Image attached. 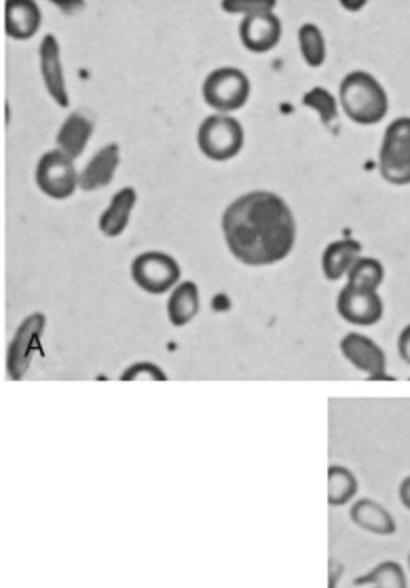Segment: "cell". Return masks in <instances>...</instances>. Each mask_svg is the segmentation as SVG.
<instances>
[{
	"label": "cell",
	"instance_id": "cell-12",
	"mask_svg": "<svg viewBox=\"0 0 410 588\" xmlns=\"http://www.w3.org/2000/svg\"><path fill=\"white\" fill-rule=\"evenodd\" d=\"M39 64H41V79L49 98L60 108H68L70 96H68L66 77L62 68V49L53 34L43 36V43L39 47Z\"/></svg>",
	"mask_w": 410,
	"mask_h": 588
},
{
	"label": "cell",
	"instance_id": "cell-8",
	"mask_svg": "<svg viewBox=\"0 0 410 588\" xmlns=\"http://www.w3.org/2000/svg\"><path fill=\"white\" fill-rule=\"evenodd\" d=\"M47 328V316L41 311H34L17 326L13 339L7 347V377L11 381H20L26 377L34 354L39 352L41 337Z\"/></svg>",
	"mask_w": 410,
	"mask_h": 588
},
{
	"label": "cell",
	"instance_id": "cell-26",
	"mask_svg": "<svg viewBox=\"0 0 410 588\" xmlns=\"http://www.w3.org/2000/svg\"><path fill=\"white\" fill-rule=\"evenodd\" d=\"M167 375L155 362H136L127 366L121 375V381H165Z\"/></svg>",
	"mask_w": 410,
	"mask_h": 588
},
{
	"label": "cell",
	"instance_id": "cell-1",
	"mask_svg": "<svg viewBox=\"0 0 410 588\" xmlns=\"http://www.w3.org/2000/svg\"><path fill=\"white\" fill-rule=\"evenodd\" d=\"M222 235L239 263L269 267L290 256L296 244V218L282 195L250 191L222 212Z\"/></svg>",
	"mask_w": 410,
	"mask_h": 588
},
{
	"label": "cell",
	"instance_id": "cell-7",
	"mask_svg": "<svg viewBox=\"0 0 410 588\" xmlns=\"http://www.w3.org/2000/svg\"><path fill=\"white\" fill-rule=\"evenodd\" d=\"M79 176L77 165H74V159L66 157L58 149L45 153L39 163H36V172L34 180L36 187L43 195L55 201H64L70 199L79 189Z\"/></svg>",
	"mask_w": 410,
	"mask_h": 588
},
{
	"label": "cell",
	"instance_id": "cell-2",
	"mask_svg": "<svg viewBox=\"0 0 410 588\" xmlns=\"http://www.w3.org/2000/svg\"><path fill=\"white\" fill-rule=\"evenodd\" d=\"M339 100L347 119L358 125H377L389 110L385 87L366 70H353L343 77Z\"/></svg>",
	"mask_w": 410,
	"mask_h": 588
},
{
	"label": "cell",
	"instance_id": "cell-15",
	"mask_svg": "<svg viewBox=\"0 0 410 588\" xmlns=\"http://www.w3.org/2000/svg\"><path fill=\"white\" fill-rule=\"evenodd\" d=\"M138 204V191L134 187L119 189L106 210L98 218V229L106 237H119L125 233L129 220H132V212Z\"/></svg>",
	"mask_w": 410,
	"mask_h": 588
},
{
	"label": "cell",
	"instance_id": "cell-18",
	"mask_svg": "<svg viewBox=\"0 0 410 588\" xmlns=\"http://www.w3.org/2000/svg\"><path fill=\"white\" fill-rule=\"evenodd\" d=\"M93 121L83 113H70L55 134V146L70 159H79L93 136Z\"/></svg>",
	"mask_w": 410,
	"mask_h": 588
},
{
	"label": "cell",
	"instance_id": "cell-21",
	"mask_svg": "<svg viewBox=\"0 0 410 588\" xmlns=\"http://www.w3.org/2000/svg\"><path fill=\"white\" fill-rule=\"evenodd\" d=\"M303 106L320 117L326 130H339V102L326 87H313L305 91Z\"/></svg>",
	"mask_w": 410,
	"mask_h": 588
},
{
	"label": "cell",
	"instance_id": "cell-10",
	"mask_svg": "<svg viewBox=\"0 0 410 588\" xmlns=\"http://www.w3.org/2000/svg\"><path fill=\"white\" fill-rule=\"evenodd\" d=\"M339 316L353 326H375L385 314V305L379 292L345 286L337 297Z\"/></svg>",
	"mask_w": 410,
	"mask_h": 588
},
{
	"label": "cell",
	"instance_id": "cell-28",
	"mask_svg": "<svg viewBox=\"0 0 410 588\" xmlns=\"http://www.w3.org/2000/svg\"><path fill=\"white\" fill-rule=\"evenodd\" d=\"M398 498H400V504L406 510H410V474L400 483V487H398Z\"/></svg>",
	"mask_w": 410,
	"mask_h": 588
},
{
	"label": "cell",
	"instance_id": "cell-14",
	"mask_svg": "<svg viewBox=\"0 0 410 588\" xmlns=\"http://www.w3.org/2000/svg\"><path fill=\"white\" fill-rule=\"evenodd\" d=\"M43 13L34 0H9L5 3V34L13 41H30L39 34Z\"/></svg>",
	"mask_w": 410,
	"mask_h": 588
},
{
	"label": "cell",
	"instance_id": "cell-3",
	"mask_svg": "<svg viewBox=\"0 0 410 588\" xmlns=\"http://www.w3.org/2000/svg\"><path fill=\"white\" fill-rule=\"evenodd\" d=\"M203 102L218 115H231L244 108L252 94V83L244 70L235 66H222L212 70L201 87Z\"/></svg>",
	"mask_w": 410,
	"mask_h": 588
},
{
	"label": "cell",
	"instance_id": "cell-29",
	"mask_svg": "<svg viewBox=\"0 0 410 588\" xmlns=\"http://www.w3.org/2000/svg\"><path fill=\"white\" fill-rule=\"evenodd\" d=\"M366 3H358V5H349V3H343V7L345 9H351V11H358V9H362Z\"/></svg>",
	"mask_w": 410,
	"mask_h": 588
},
{
	"label": "cell",
	"instance_id": "cell-19",
	"mask_svg": "<svg viewBox=\"0 0 410 588\" xmlns=\"http://www.w3.org/2000/svg\"><path fill=\"white\" fill-rule=\"evenodd\" d=\"M199 307H201L199 286L191 280H184L172 290L170 299H167V318H170L172 326L182 328L197 318Z\"/></svg>",
	"mask_w": 410,
	"mask_h": 588
},
{
	"label": "cell",
	"instance_id": "cell-20",
	"mask_svg": "<svg viewBox=\"0 0 410 588\" xmlns=\"http://www.w3.org/2000/svg\"><path fill=\"white\" fill-rule=\"evenodd\" d=\"M358 495V479L349 468L332 464L328 468V504L341 508L353 502Z\"/></svg>",
	"mask_w": 410,
	"mask_h": 588
},
{
	"label": "cell",
	"instance_id": "cell-22",
	"mask_svg": "<svg viewBox=\"0 0 410 588\" xmlns=\"http://www.w3.org/2000/svg\"><path fill=\"white\" fill-rule=\"evenodd\" d=\"M356 586H375V588H408L406 572L398 561H383L370 569L368 574L353 580Z\"/></svg>",
	"mask_w": 410,
	"mask_h": 588
},
{
	"label": "cell",
	"instance_id": "cell-23",
	"mask_svg": "<svg viewBox=\"0 0 410 588\" xmlns=\"http://www.w3.org/2000/svg\"><path fill=\"white\" fill-rule=\"evenodd\" d=\"M298 49L309 68H320L326 62V39L318 24H303L298 28Z\"/></svg>",
	"mask_w": 410,
	"mask_h": 588
},
{
	"label": "cell",
	"instance_id": "cell-30",
	"mask_svg": "<svg viewBox=\"0 0 410 588\" xmlns=\"http://www.w3.org/2000/svg\"><path fill=\"white\" fill-rule=\"evenodd\" d=\"M408 572H410V553H408Z\"/></svg>",
	"mask_w": 410,
	"mask_h": 588
},
{
	"label": "cell",
	"instance_id": "cell-6",
	"mask_svg": "<svg viewBox=\"0 0 410 588\" xmlns=\"http://www.w3.org/2000/svg\"><path fill=\"white\" fill-rule=\"evenodd\" d=\"M180 263L172 254L161 250H148L132 261V280L148 294H165L174 290L182 280Z\"/></svg>",
	"mask_w": 410,
	"mask_h": 588
},
{
	"label": "cell",
	"instance_id": "cell-11",
	"mask_svg": "<svg viewBox=\"0 0 410 588\" xmlns=\"http://www.w3.org/2000/svg\"><path fill=\"white\" fill-rule=\"evenodd\" d=\"M284 26L282 20L271 13H256L241 17L239 41L250 53H269L282 41Z\"/></svg>",
	"mask_w": 410,
	"mask_h": 588
},
{
	"label": "cell",
	"instance_id": "cell-27",
	"mask_svg": "<svg viewBox=\"0 0 410 588\" xmlns=\"http://www.w3.org/2000/svg\"><path fill=\"white\" fill-rule=\"evenodd\" d=\"M398 354L410 366V324L402 328V333L398 337Z\"/></svg>",
	"mask_w": 410,
	"mask_h": 588
},
{
	"label": "cell",
	"instance_id": "cell-25",
	"mask_svg": "<svg viewBox=\"0 0 410 588\" xmlns=\"http://www.w3.org/2000/svg\"><path fill=\"white\" fill-rule=\"evenodd\" d=\"M222 11L235 15H256V13H271L275 11V0H225L220 3Z\"/></svg>",
	"mask_w": 410,
	"mask_h": 588
},
{
	"label": "cell",
	"instance_id": "cell-4",
	"mask_svg": "<svg viewBox=\"0 0 410 588\" xmlns=\"http://www.w3.org/2000/svg\"><path fill=\"white\" fill-rule=\"evenodd\" d=\"M246 134L241 123L231 115L205 117L197 130V146L210 161H231L244 149Z\"/></svg>",
	"mask_w": 410,
	"mask_h": 588
},
{
	"label": "cell",
	"instance_id": "cell-9",
	"mask_svg": "<svg viewBox=\"0 0 410 588\" xmlns=\"http://www.w3.org/2000/svg\"><path fill=\"white\" fill-rule=\"evenodd\" d=\"M341 354L353 369L366 375L368 381H389L387 356L383 347L362 333H347L341 339Z\"/></svg>",
	"mask_w": 410,
	"mask_h": 588
},
{
	"label": "cell",
	"instance_id": "cell-24",
	"mask_svg": "<svg viewBox=\"0 0 410 588\" xmlns=\"http://www.w3.org/2000/svg\"><path fill=\"white\" fill-rule=\"evenodd\" d=\"M383 282H385V267L381 261L372 259V256H362V259L347 273V284L353 288L379 292Z\"/></svg>",
	"mask_w": 410,
	"mask_h": 588
},
{
	"label": "cell",
	"instance_id": "cell-17",
	"mask_svg": "<svg viewBox=\"0 0 410 588\" xmlns=\"http://www.w3.org/2000/svg\"><path fill=\"white\" fill-rule=\"evenodd\" d=\"M362 259V244L358 240L330 242L322 254V273L328 282H339Z\"/></svg>",
	"mask_w": 410,
	"mask_h": 588
},
{
	"label": "cell",
	"instance_id": "cell-16",
	"mask_svg": "<svg viewBox=\"0 0 410 588\" xmlns=\"http://www.w3.org/2000/svg\"><path fill=\"white\" fill-rule=\"evenodd\" d=\"M349 519L353 521V525L368 531V534H375L381 538L394 536L398 531L396 519L391 517V512L385 506H381L377 500H370V498L353 502L349 508Z\"/></svg>",
	"mask_w": 410,
	"mask_h": 588
},
{
	"label": "cell",
	"instance_id": "cell-5",
	"mask_svg": "<svg viewBox=\"0 0 410 588\" xmlns=\"http://www.w3.org/2000/svg\"><path fill=\"white\" fill-rule=\"evenodd\" d=\"M379 172L389 185H410V117H398L387 125L379 149Z\"/></svg>",
	"mask_w": 410,
	"mask_h": 588
},
{
	"label": "cell",
	"instance_id": "cell-13",
	"mask_svg": "<svg viewBox=\"0 0 410 588\" xmlns=\"http://www.w3.org/2000/svg\"><path fill=\"white\" fill-rule=\"evenodd\" d=\"M121 165V146L119 144H106L93 155L79 176V189L85 193L102 191L110 182L115 180V174Z\"/></svg>",
	"mask_w": 410,
	"mask_h": 588
}]
</instances>
